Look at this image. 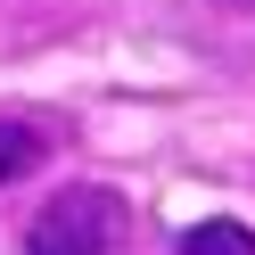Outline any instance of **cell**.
Instances as JSON below:
<instances>
[{"label": "cell", "mask_w": 255, "mask_h": 255, "mask_svg": "<svg viewBox=\"0 0 255 255\" xmlns=\"http://www.w3.org/2000/svg\"><path fill=\"white\" fill-rule=\"evenodd\" d=\"M132 206L99 181H66L33 222H25V255H124Z\"/></svg>", "instance_id": "cell-1"}, {"label": "cell", "mask_w": 255, "mask_h": 255, "mask_svg": "<svg viewBox=\"0 0 255 255\" xmlns=\"http://www.w3.org/2000/svg\"><path fill=\"white\" fill-rule=\"evenodd\" d=\"M173 255H255V231L239 214H206V222H189L173 239Z\"/></svg>", "instance_id": "cell-2"}, {"label": "cell", "mask_w": 255, "mask_h": 255, "mask_svg": "<svg viewBox=\"0 0 255 255\" xmlns=\"http://www.w3.org/2000/svg\"><path fill=\"white\" fill-rule=\"evenodd\" d=\"M41 156H50V132H41V124H25V116H0V189H8V181H25Z\"/></svg>", "instance_id": "cell-3"}, {"label": "cell", "mask_w": 255, "mask_h": 255, "mask_svg": "<svg viewBox=\"0 0 255 255\" xmlns=\"http://www.w3.org/2000/svg\"><path fill=\"white\" fill-rule=\"evenodd\" d=\"M214 8H231V17H255V0H214Z\"/></svg>", "instance_id": "cell-4"}]
</instances>
